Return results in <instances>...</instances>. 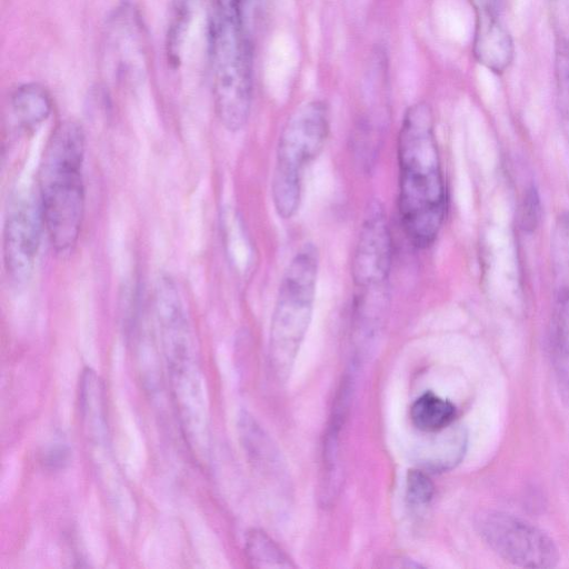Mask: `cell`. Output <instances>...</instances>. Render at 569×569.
<instances>
[{"label":"cell","mask_w":569,"mask_h":569,"mask_svg":"<svg viewBox=\"0 0 569 569\" xmlns=\"http://www.w3.org/2000/svg\"><path fill=\"white\" fill-rule=\"evenodd\" d=\"M86 137L71 120L50 136L39 168V204L52 248L69 252L77 243L84 217L83 162Z\"/></svg>","instance_id":"obj_2"},{"label":"cell","mask_w":569,"mask_h":569,"mask_svg":"<svg viewBox=\"0 0 569 569\" xmlns=\"http://www.w3.org/2000/svg\"><path fill=\"white\" fill-rule=\"evenodd\" d=\"M10 108L16 123L28 131L36 129L49 118L52 101L40 84L24 83L12 92Z\"/></svg>","instance_id":"obj_12"},{"label":"cell","mask_w":569,"mask_h":569,"mask_svg":"<svg viewBox=\"0 0 569 569\" xmlns=\"http://www.w3.org/2000/svg\"><path fill=\"white\" fill-rule=\"evenodd\" d=\"M480 536L506 561L527 568H551L559 559L553 540L516 516L490 511L477 523Z\"/></svg>","instance_id":"obj_6"},{"label":"cell","mask_w":569,"mask_h":569,"mask_svg":"<svg viewBox=\"0 0 569 569\" xmlns=\"http://www.w3.org/2000/svg\"><path fill=\"white\" fill-rule=\"evenodd\" d=\"M435 487L430 478L421 470H410L407 475L406 493L408 501L415 506H425L433 497Z\"/></svg>","instance_id":"obj_17"},{"label":"cell","mask_w":569,"mask_h":569,"mask_svg":"<svg viewBox=\"0 0 569 569\" xmlns=\"http://www.w3.org/2000/svg\"><path fill=\"white\" fill-rule=\"evenodd\" d=\"M476 24L472 51L476 60L495 73L511 64L515 47L510 33L500 20V3L473 4Z\"/></svg>","instance_id":"obj_10"},{"label":"cell","mask_w":569,"mask_h":569,"mask_svg":"<svg viewBox=\"0 0 569 569\" xmlns=\"http://www.w3.org/2000/svg\"><path fill=\"white\" fill-rule=\"evenodd\" d=\"M214 12L241 16V0H216Z\"/></svg>","instance_id":"obj_20"},{"label":"cell","mask_w":569,"mask_h":569,"mask_svg":"<svg viewBox=\"0 0 569 569\" xmlns=\"http://www.w3.org/2000/svg\"><path fill=\"white\" fill-rule=\"evenodd\" d=\"M455 418V406L432 392L421 395L411 407L412 422L425 433L437 432L451 426Z\"/></svg>","instance_id":"obj_13"},{"label":"cell","mask_w":569,"mask_h":569,"mask_svg":"<svg viewBox=\"0 0 569 569\" xmlns=\"http://www.w3.org/2000/svg\"><path fill=\"white\" fill-rule=\"evenodd\" d=\"M198 0H173L167 33V54L170 64L177 67L187 29L192 20Z\"/></svg>","instance_id":"obj_15"},{"label":"cell","mask_w":569,"mask_h":569,"mask_svg":"<svg viewBox=\"0 0 569 569\" xmlns=\"http://www.w3.org/2000/svg\"><path fill=\"white\" fill-rule=\"evenodd\" d=\"M555 78L559 113L569 133V41L562 37L556 42Z\"/></svg>","instance_id":"obj_16"},{"label":"cell","mask_w":569,"mask_h":569,"mask_svg":"<svg viewBox=\"0 0 569 569\" xmlns=\"http://www.w3.org/2000/svg\"><path fill=\"white\" fill-rule=\"evenodd\" d=\"M540 199L537 190L530 187L523 198L520 206V226L525 231H532L537 228L540 220Z\"/></svg>","instance_id":"obj_18"},{"label":"cell","mask_w":569,"mask_h":569,"mask_svg":"<svg viewBox=\"0 0 569 569\" xmlns=\"http://www.w3.org/2000/svg\"><path fill=\"white\" fill-rule=\"evenodd\" d=\"M212 89L217 117L229 131L241 130L252 103V37L241 16L216 13L210 26Z\"/></svg>","instance_id":"obj_3"},{"label":"cell","mask_w":569,"mask_h":569,"mask_svg":"<svg viewBox=\"0 0 569 569\" xmlns=\"http://www.w3.org/2000/svg\"><path fill=\"white\" fill-rule=\"evenodd\" d=\"M553 308L550 338L569 343V212L556 219L550 241Z\"/></svg>","instance_id":"obj_11"},{"label":"cell","mask_w":569,"mask_h":569,"mask_svg":"<svg viewBox=\"0 0 569 569\" xmlns=\"http://www.w3.org/2000/svg\"><path fill=\"white\" fill-rule=\"evenodd\" d=\"M43 227L40 204L20 198L11 206L3 228V260L9 278L24 283L33 272Z\"/></svg>","instance_id":"obj_8"},{"label":"cell","mask_w":569,"mask_h":569,"mask_svg":"<svg viewBox=\"0 0 569 569\" xmlns=\"http://www.w3.org/2000/svg\"><path fill=\"white\" fill-rule=\"evenodd\" d=\"M246 552L254 567L291 568L293 565L274 541L261 530H251L246 539Z\"/></svg>","instance_id":"obj_14"},{"label":"cell","mask_w":569,"mask_h":569,"mask_svg":"<svg viewBox=\"0 0 569 569\" xmlns=\"http://www.w3.org/2000/svg\"><path fill=\"white\" fill-rule=\"evenodd\" d=\"M329 130V108L322 100L301 103L284 122L271 179V198L280 218L290 219L297 213L305 171L322 151Z\"/></svg>","instance_id":"obj_4"},{"label":"cell","mask_w":569,"mask_h":569,"mask_svg":"<svg viewBox=\"0 0 569 569\" xmlns=\"http://www.w3.org/2000/svg\"><path fill=\"white\" fill-rule=\"evenodd\" d=\"M392 237L382 204L371 201L366 209L351 260L353 291L389 289Z\"/></svg>","instance_id":"obj_7"},{"label":"cell","mask_w":569,"mask_h":569,"mask_svg":"<svg viewBox=\"0 0 569 569\" xmlns=\"http://www.w3.org/2000/svg\"><path fill=\"white\" fill-rule=\"evenodd\" d=\"M397 160L400 223L409 242L426 249L437 239L448 207L433 114L426 102L406 110L398 133Z\"/></svg>","instance_id":"obj_1"},{"label":"cell","mask_w":569,"mask_h":569,"mask_svg":"<svg viewBox=\"0 0 569 569\" xmlns=\"http://www.w3.org/2000/svg\"><path fill=\"white\" fill-rule=\"evenodd\" d=\"M107 30V53L119 79L140 76L144 67L143 33L139 17L129 6L120 7Z\"/></svg>","instance_id":"obj_9"},{"label":"cell","mask_w":569,"mask_h":569,"mask_svg":"<svg viewBox=\"0 0 569 569\" xmlns=\"http://www.w3.org/2000/svg\"><path fill=\"white\" fill-rule=\"evenodd\" d=\"M270 0H241V19L252 37L253 29L264 18Z\"/></svg>","instance_id":"obj_19"},{"label":"cell","mask_w":569,"mask_h":569,"mask_svg":"<svg viewBox=\"0 0 569 569\" xmlns=\"http://www.w3.org/2000/svg\"><path fill=\"white\" fill-rule=\"evenodd\" d=\"M69 456V451L63 447L52 448L46 458V462L51 467H61L64 462H67Z\"/></svg>","instance_id":"obj_21"},{"label":"cell","mask_w":569,"mask_h":569,"mask_svg":"<svg viewBox=\"0 0 569 569\" xmlns=\"http://www.w3.org/2000/svg\"><path fill=\"white\" fill-rule=\"evenodd\" d=\"M319 270V252L303 244L281 277L270 326V361L276 376L286 379L311 321Z\"/></svg>","instance_id":"obj_5"}]
</instances>
